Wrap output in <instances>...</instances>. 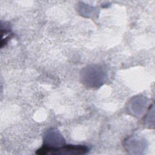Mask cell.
Here are the masks:
<instances>
[{
    "mask_svg": "<svg viewBox=\"0 0 155 155\" xmlns=\"http://www.w3.org/2000/svg\"><path fill=\"white\" fill-rule=\"evenodd\" d=\"M88 148L84 145H63L58 148H50L43 145L36 151L38 154H85L88 151Z\"/></svg>",
    "mask_w": 155,
    "mask_h": 155,
    "instance_id": "obj_1",
    "label": "cell"
}]
</instances>
